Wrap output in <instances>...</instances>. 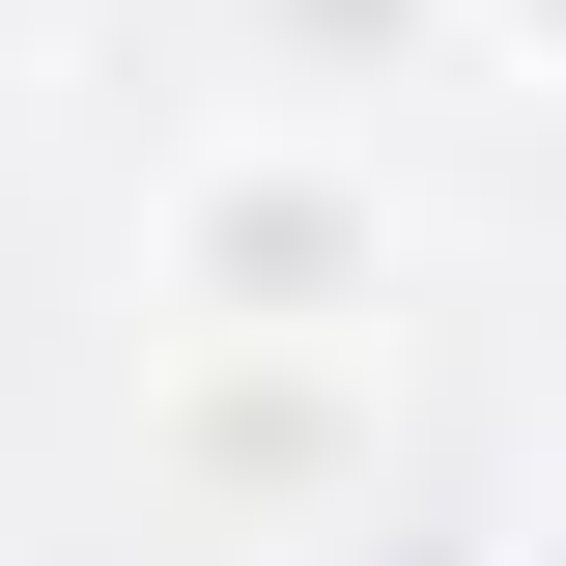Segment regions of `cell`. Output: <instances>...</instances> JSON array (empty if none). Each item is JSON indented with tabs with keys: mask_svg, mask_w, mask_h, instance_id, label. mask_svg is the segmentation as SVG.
I'll use <instances>...</instances> for the list:
<instances>
[{
	"mask_svg": "<svg viewBox=\"0 0 566 566\" xmlns=\"http://www.w3.org/2000/svg\"><path fill=\"white\" fill-rule=\"evenodd\" d=\"M170 312L199 340H368V170H199L170 199Z\"/></svg>",
	"mask_w": 566,
	"mask_h": 566,
	"instance_id": "6da1fadb",
	"label": "cell"
},
{
	"mask_svg": "<svg viewBox=\"0 0 566 566\" xmlns=\"http://www.w3.org/2000/svg\"><path fill=\"white\" fill-rule=\"evenodd\" d=\"M482 29H510V57H566V0H482Z\"/></svg>",
	"mask_w": 566,
	"mask_h": 566,
	"instance_id": "277c9868",
	"label": "cell"
},
{
	"mask_svg": "<svg viewBox=\"0 0 566 566\" xmlns=\"http://www.w3.org/2000/svg\"><path fill=\"white\" fill-rule=\"evenodd\" d=\"M312 453H340V397H283V368H227V397H199V482H312Z\"/></svg>",
	"mask_w": 566,
	"mask_h": 566,
	"instance_id": "7a4b0ae2",
	"label": "cell"
},
{
	"mask_svg": "<svg viewBox=\"0 0 566 566\" xmlns=\"http://www.w3.org/2000/svg\"><path fill=\"white\" fill-rule=\"evenodd\" d=\"M255 29H283V85H340V57H397L424 0H255Z\"/></svg>",
	"mask_w": 566,
	"mask_h": 566,
	"instance_id": "3957f363",
	"label": "cell"
},
{
	"mask_svg": "<svg viewBox=\"0 0 566 566\" xmlns=\"http://www.w3.org/2000/svg\"><path fill=\"white\" fill-rule=\"evenodd\" d=\"M538 566H566V538H538Z\"/></svg>",
	"mask_w": 566,
	"mask_h": 566,
	"instance_id": "5b68a950",
	"label": "cell"
}]
</instances>
